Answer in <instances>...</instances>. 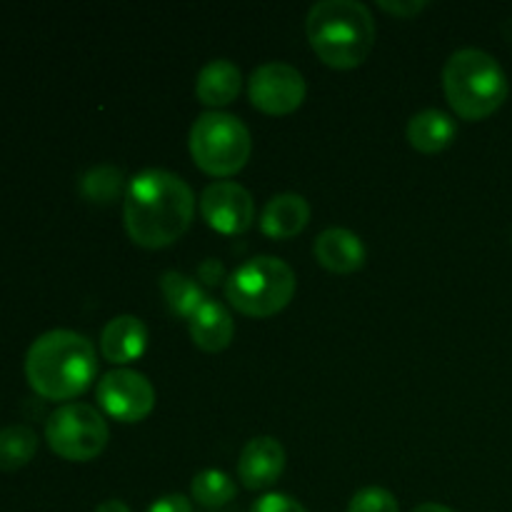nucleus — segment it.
Masks as SVG:
<instances>
[{
  "label": "nucleus",
  "instance_id": "nucleus-28",
  "mask_svg": "<svg viewBox=\"0 0 512 512\" xmlns=\"http://www.w3.org/2000/svg\"><path fill=\"white\" fill-rule=\"evenodd\" d=\"M413 512H455V510L445 508V505H440V503H423V505H418Z\"/></svg>",
  "mask_w": 512,
  "mask_h": 512
},
{
  "label": "nucleus",
  "instance_id": "nucleus-2",
  "mask_svg": "<svg viewBox=\"0 0 512 512\" xmlns=\"http://www.w3.org/2000/svg\"><path fill=\"white\" fill-rule=\"evenodd\" d=\"M98 373L93 343L75 330H48L25 353V378L45 400H73L90 388Z\"/></svg>",
  "mask_w": 512,
  "mask_h": 512
},
{
  "label": "nucleus",
  "instance_id": "nucleus-15",
  "mask_svg": "<svg viewBox=\"0 0 512 512\" xmlns=\"http://www.w3.org/2000/svg\"><path fill=\"white\" fill-rule=\"evenodd\" d=\"M243 88V75L233 60H210L200 68L198 78H195V95L208 108H223L230 105L240 95Z\"/></svg>",
  "mask_w": 512,
  "mask_h": 512
},
{
  "label": "nucleus",
  "instance_id": "nucleus-3",
  "mask_svg": "<svg viewBox=\"0 0 512 512\" xmlns=\"http://www.w3.org/2000/svg\"><path fill=\"white\" fill-rule=\"evenodd\" d=\"M310 48L330 68L350 70L368 60L375 45V18L358 0H320L305 18Z\"/></svg>",
  "mask_w": 512,
  "mask_h": 512
},
{
  "label": "nucleus",
  "instance_id": "nucleus-19",
  "mask_svg": "<svg viewBox=\"0 0 512 512\" xmlns=\"http://www.w3.org/2000/svg\"><path fill=\"white\" fill-rule=\"evenodd\" d=\"M128 190V180H125L123 170L118 165H95L88 173L80 178V195H83L88 203L95 205H110Z\"/></svg>",
  "mask_w": 512,
  "mask_h": 512
},
{
  "label": "nucleus",
  "instance_id": "nucleus-8",
  "mask_svg": "<svg viewBox=\"0 0 512 512\" xmlns=\"http://www.w3.org/2000/svg\"><path fill=\"white\" fill-rule=\"evenodd\" d=\"M308 85L295 65L270 60L258 65L248 80L250 103L268 115H288L303 105Z\"/></svg>",
  "mask_w": 512,
  "mask_h": 512
},
{
  "label": "nucleus",
  "instance_id": "nucleus-7",
  "mask_svg": "<svg viewBox=\"0 0 512 512\" xmlns=\"http://www.w3.org/2000/svg\"><path fill=\"white\" fill-rule=\"evenodd\" d=\"M110 438L103 415L85 403H65L53 410L45 423V440L58 458L68 463H88L98 458Z\"/></svg>",
  "mask_w": 512,
  "mask_h": 512
},
{
  "label": "nucleus",
  "instance_id": "nucleus-10",
  "mask_svg": "<svg viewBox=\"0 0 512 512\" xmlns=\"http://www.w3.org/2000/svg\"><path fill=\"white\" fill-rule=\"evenodd\" d=\"M200 215L223 235H240L253 225V195L233 180H215L200 195Z\"/></svg>",
  "mask_w": 512,
  "mask_h": 512
},
{
  "label": "nucleus",
  "instance_id": "nucleus-11",
  "mask_svg": "<svg viewBox=\"0 0 512 512\" xmlns=\"http://www.w3.org/2000/svg\"><path fill=\"white\" fill-rule=\"evenodd\" d=\"M285 470V448L270 435L253 438L238 460V478L248 490H268Z\"/></svg>",
  "mask_w": 512,
  "mask_h": 512
},
{
  "label": "nucleus",
  "instance_id": "nucleus-27",
  "mask_svg": "<svg viewBox=\"0 0 512 512\" xmlns=\"http://www.w3.org/2000/svg\"><path fill=\"white\" fill-rule=\"evenodd\" d=\"M95 512H130L128 505L123 503V500H105V503H100Z\"/></svg>",
  "mask_w": 512,
  "mask_h": 512
},
{
  "label": "nucleus",
  "instance_id": "nucleus-9",
  "mask_svg": "<svg viewBox=\"0 0 512 512\" xmlns=\"http://www.w3.org/2000/svg\"><path fill=\"white\" fill-rule=\"evenodd\" d=\"M98 405L120 423H140L153 413L155 388L138 370H110L98 383Z\"/></svg>",
  "mask_w": 512,
  "mask_h": 512
},
{
  "label": "nucleus",
  "instance_id": "nucleus-26",
  "mask_svg": "<svg viewBox=\"0 0 512 512\" xmlns=\"http://www.w3.org/2000/svg\"><path fill=\"white\" fill-rule=\"evenodd\" d=\"M380 8L398 15V18H413V15H418L420 10L428 8V0H413V3H390V0H383Z\"/></svg>",
  "mask_w": 512,
  "mask_h": 512
},
{
  "label": "nucleus",
  "instance_id": "nucleus-24",
  "mask_svg": "<svg viewBox=\"0 0 512 512\" xmlns=\"http://www.w3.org/2000/svg\"><path fill=\"white\" fill-rule=\"evenodd\" d=\"M198 283L215 288V285L228 283V273H225V265L220 260L208 258L198 265Z\"/></svg>",
  "mask_w": 512,
  "mask_h": 512
},
{
  "label": "nucleus",
  "instance_id": "nucleus-1",
  "mask_svg": "<svg viewBox=\"0 0 512 512\" xmlns=\"http://www.w3.org/2000/svg\"><path fill=\"white\" fill-rule=\"evenodd\" d=\"M125 230L140 248H168L195 218V193L180 175L163 168L140 170L123 198Z\"/></svg>",
  "mask_w": 512,
  "mask_h": 512
},
{
  "label": "nucleus",
  "instance_id": "nucleus-5",
  "mask_svg": "<svg viewBox=\"0 0 512 512\" xmlns=\"http://www.w3.org/2000/svg\"><path fill=\"white\" fill-rule=\"evenodd\" d=\"M293 268L275 255H258L228 275L225 298L248 318H270L280 313L295 295Z\"/></svg>",
  "mask_w": 512,
  "mask_h": 512
},
{
  "label": "nucleus",
  "instance_id": "nucleus-25",
  "mask_svg": "<svg viewBox=\"0 0 512 512\" xmlns=\"http://www.w3.org/2000/svg\"><path fill=\"white\" fill-rule=\"evenodd\" d=\"M148 512H193V503H190L185 495L173 493V495H163L160 500H155L150 505Z\"/></svg>",
  "mask_w": 512,
  "mask_h": 512
},
{
  "label": "nucleus",
  "instance_id": "nucleus-13",
  "mask_svg": "<svg viewBox=\"0 0 512 512\" xmlns=\"http://www.w3.org/2000/svg\"><path fill=\"white\" fill-rule=\"evenodd\" d=\"M315 260L323 265L325 270L338 275L355 273L363 268L365 263V245L353 230L348 228H328L318 235L313 245Z\"/></svg>",
  "mask_w": 512,
  "mask_h": 512
},
{
  "label": "nucleus",
  "instance_id": "nucleus-6",
  "mask_svg": "<svg viewBox=\"0 0 512 512\" xmlns=\"http://www.w3.org/2000/svg\"><path fill=\"white\" fill-rule=\"evenodd\" d=\"M190 155L203 173L213 178H230L245 168L253 153L250 130L238 115L208 110L198 115L190 128Z\"/></svg>",
  "mask_w": 512,
  "mask_h": 512
},
{
  "label": "nucleus",
  "instance_id": "nucleus-21",
  "mask_svg": "<svg viewBox=\"0 0 512 512\" xmlns=\"http://www.w3.org/2000/svg\"><path fill=\"white\" fill-rule=\"evenodd\" d=\"M190 493H193V500L198 505L218 510L235 498V483L228 473L210 468L195 475L193 485H190Z\"/></svg>",
  "mask_w": 512,
  "mask_h": 512
},
{
  "label": "nucleus",
  "instance_id": "nucleus-14",
  "mask_svg": "<svg viewBox=\"0 0 512 512\" xmlns=\"http://www.w3.org/2000/svg\"><path fill=\"white\" fill-rule=\"evenodd\" d=\"M310 220V205L298 193H280L265 203L260 230L273 240H290L303 233Z\"/></svg>",
  "mask_w": 512,
  "mask_h": 512
},
{
  "label": "nucleus",
  "instance_id": "nucleus-18",
  "mask_svg": "<svg viewBox=\"0 0 512 512\" xmlns=\"http://www.w3.org/2000/svg\"><path fill=\"white\" fill-rule=\"evenodd\" d=\"M160 293H163L165 305L170 308V313L175 318L188 320L193 318L200 310V305L208 300L203 285L198 283V278H190V275L178 273V270H165L160 275Z\"/></svg>",
  "mask_w": 512,
  "mask_h": 512
},
{
  "label": "nucleus",
  "instance_id": "nucleus-17",
  "mask_svg": "<svg viewBox=\"0 0 512 512\" xmlns=\"http://www.w3.org/2000/svg\"><path fill=\"white\" fill-rule=\"evenodd\" d=\"M458 125L453 115L440 108H425L415 113L408 123V140L420 153H440L455 140Z\"/></svg>",
  "mask_w": 512,
  "mask_h": 512
},
{
  "label": "nucleus",
  "instance_id": "nucleus-4",
  "mask_svg": "<svg viewBox=\"0 0 512 512\" xmlns=\"http://www.w3.org/2000/svg\"><path fill=\"white\" fill-rule=\"evenodd\" d=\"M443 88L463 120H485L503 108L510 85L503 65L480 48H460L445 60Z\"/></svg>",
  "mask_w": 512,
  "mask_h": 512
},
{
  "label": "nucleus",
  "instance_id": "nucleus-23",
  "mask_svg": "<svg viewBox=\"0 0 512 512\" xmlns=\"http://www.w3.org/2000/svg\"><path fill=\"white\" fill-rule=\"evenodd\" d=\"M250 512H308V510H305L298 500L290 498V495L268 493V495H263L260 500H255Z\"/></svg>",
  "mask_w": 512,
  "mask_h": 512
},
{
  "label": "nucleus",
  "instance_id": "nucleus-16",
  "mask_svg": "<svg viewBox=\"0 0 512 512\" xmlns=\"http://www.w3.org/2000/svg\"><path fill=\"white\" fill-rule=\"evenodd\" d=\"M235 323L230 310L218 300H205L198 313L190 318V338L205 353H220L233 343Z\"/></svg>",
  "mask_w": 512,
  "mask_h": 512
},
{
  "label": "nucleus",
  "instance_id": "nucleus-20",
  "mask_svg": "<svg viewBox=\"0 0 512 512\" xmlns=\"http://www.w3.org/2000/svg\"><path fill=\"white\" fill-rule=\"evenodd\" d=\"M38 453V435L28 425H8L0 430V470L13 473L25 468Z\"/></svg>",
  "mask_w": 512,
  "mask_h": 512
},
{
  "label": "nucleus",
  "instance_id": "nucleus-12",
  "mask_svg": "<svg viewBox=\"0 0 512 512\" xmlns=\"http://www.w3.org/2000/svg\"><path fill=\"white\" fill-rule=\"evenodd\" d=\"M145 348H148V328L135 315H118L108 320L100 333V353L108 363H133L145 353Z\"/></svg>",
  "mask_w": 512,
  "mask_h": 512
},
{
  "label": "nucleus",
  "instance_id": "nucleus-22",
  "mask_svg": "<svg viewBox=\"0 0 512 512\" xmlns=\"http://www.w3.org/2000/svg\"><path fill=\"white\" fill-rule=\"evenodd\" d=\"M348 512H400V505L390 490L370 485L353 495Z\"/></svg>",
  "mask_w": 512,
  "mask_h": 512
}]
</instances>
